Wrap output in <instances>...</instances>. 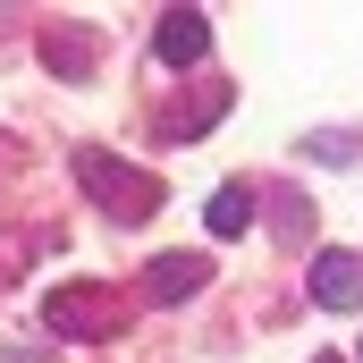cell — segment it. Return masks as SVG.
Wrapping results in <instances>:
<instances>
[{
  "label": "cell",
  "instance_id": "obj_1",
  "mask_svg": "<svg viewBox=\"0 0 363 363\" xmlns=\"http://www.w3.org/2000/svg\"><path fill=\"white\" fill-rule=\"evenodd\" d=\"M127 287H110V279H68V287H51L43 296V321L68 338V347H110L118 330H127Z\"/></svg>",
  "mask_w": 363,
  "mask_h": 363
},
{
  "label": "cell",
  "instance_id": "obj_2",
  "mask_svg": "<svg viewBox=\"0 0 363 363\" xmlns=\"http://www.w3.org/2000/svg\"><path fill=\"white\" fill-rule=\"evenodd\" d=\"M68 169H77V186L93 194L101 220H152V211H161V178L135 169V161H118V152H101V144H77Z\"/></svg>",
  "mask_w": 363,
  "mask_h": 363
},
{
  "label": "cell",
  "instance_id": "obj_3",
  "mask_svg": "<svg viewBox=\"0 0 363 363\" xmlns=\"http://www.w3.org/2000/svg\"><path fill=\"white\" fill-rule=\"evenodd\" d=\"M203 51H211V17H203V9H161L152 60H161V68H203Z\"/></svg>",
  "mask_w": 363,
  "mask_h": 363
},
{
  "label": "cell",
  "instance_id": "obj_4",
  "mask_svg": "<svg viewBox=\"0 0 363 363\" xmlns=\"http://www.w3.org/2000/svg\"><path fill=\"white\" fill-rule=\"evenodd\" d=\"M135 287H144V304H186L194 287H211V262L203 254H152Z\"/></svg>",
  "mask_w": 363,
  "mask_h": 363
},
{
  "label": "cell",
  "instance_id": "obj_5",
  "mask_svg": "<svg viewBox=\"0 0 363 363\" xmlns=\"http://www.w3.org/2000/svg\"><path fill=\"white\" fill-rule=\"evenodd\" d=\"M313 304L321 313H355L363 304V254H313Z\"/></svg>",
  "mask_w": 363,
  "mask_h": 363
},
{
  "label": "cell",
  "instance_id": "obj_6",
  "mask_svg": "<svg viewBox=\"0 0 363 363\" xmlns=\"http://www.w3.org/2000/svg\"><path fill=\"white\" fill-rule=\"evenodd\" d=\"M228 118V85H211L203 101H178V110H161V144H186V135H203V127H220Z\"/></svg>",
  "mask_w": 363,
  "mask_h": 363
},
{
  "label": "cell",
  "instance_id": "obj_7",
  "mask_svg": "<svg viewBox=\"0 0 363 363\" xmlns=\"http://www.w3.org/2000/svg\"><path fill=\"white\" fill-rule=\"evenodd\" d=\"M203 228H211L220 245H228V237H245V228H254V186H245V178H228L220 194H211V211H203Z\"/></svg>",
  "mask_w": 363,
  "mask_h": 363
},
{
  "label": "cell",
  "instance_id": "obj_8",
  "mask_svg": "<svg viewBox=\"0 0 363 363\" xmlns=\"http://www.w3.org/2000/svg\"><path fill=\"white\" fill-rule=\"evenodd\" d=\"M93 60H101V43H93V34H43V68H60V77H85Z\"/></svg>",
  "mask_w": 363,
  "mask_h": 363
},
{
  "label": "cell",
  "instance_id": "obj_9",
  "mask_svg": "<svg viewBox=\"0 0 363 363\" xmlns=\"http://www.w3.org/2000/svg\"><path fill=\"white\" fill-rule=\"evenodd\" d=\"M304 152L330 161V169H355V161H363V135H355V127H338V135H304Z\"/></svg>",
  "mask_w": 363,
  "mask_h": 363
},
{
  "label": "cell",
  "instance_id": "obj_10",
  "mask_svg": "<svg viewBox=\"0 0 363 363\" xmlns=\"http://www.w3.org/2000/svg\"><path fill=\"white\" fill-rule=\"evenodd\" d=\"M271 211H279V237H287V245H304V237H313V211H304V194H271Z\"/></svg>",
  "mask_w": 363,
  "mask_h": 363
},
{
  "label": "cell",
  "instance_id": "obj_11",
  "mask_svg": "<svg viewBox=\"0 0 363 363\" xmlns=\"http://www.w3.org/2000/svg\"><path fill=\"white\" fill-rule=\"evenodd\" d=\"M0 363H43V355H17V347H0Z\"/></svg>",
  "mask_w": 363,
  "mask_h": 363
},
{
  "label": "cell",
  "instance_id": "obj_12",
  "mask_svg": "<svg viewBox=\"0 0 363 363\" xmlns=\"http://www.w3.org/2000/svg\"><path fill=\"white\" fill-rule=\"evenodd\" d=\"M321 363H347V355H321Z\"/></svg>",
  "mask_w": 363,
  "mask_h": 363
},
{
  "label": "cell",
  "instance_id": "obj_13",
  "mask_svg": "<svg viewBox=\"0 0 363 363\" xmlns=\"http://www.w3.org/2000/svg\"><path fill=\"white\" fill-rule=\"evenodd\" d=\"M355 355H363V347H355Z\"/></svg>",
  "mask_w": 363,
  "mask_h": 363
}]
</instances>
